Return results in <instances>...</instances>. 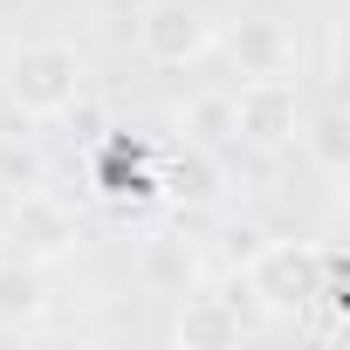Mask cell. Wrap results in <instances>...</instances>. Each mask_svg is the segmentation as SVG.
<instances>
[{"instance_id":"obj_1","label":"cell","mask_w":350,"mask_h":350,"mask_svg":"<svg viewBox=\"0 0 350 350\" xmlns=\"http://www.w3.org/2000/svg\"><path fill=\"white\" fill-rule=\"evenodd\" d=\"M241 295L261 316H282V323H302L309 309H323V329H336V316H343V254L316 247V241H295V234L254 241L247 268H241Z\"/></svg>"},{"instance_id":"obj_2","label":"cell","mask_w":350,"mask_h":350,"mask_svg":"<svg viewBox=\"0 0 350 350\" xmlns=\"http://www.w3.org/2000/svg\"><path fill=\"white\" fill-rule=\"evenodd\" d=\"M90 90V55L62 35H28L0 55V103L21 124H62V110Z\"/></svg>"},{"instance_id":"obj_3","label":"cell","mask_w":350,"mask_h":350,"mask_svg":"<svg viewBox=\"0 0 350 350\" xmlns=\"http://www.w3.org/2000/svg\"><path fill=\"white\" fill-rule=\"evenodd\" d=\"M213 35H220V21L200 8V0H144V8L131 14V49L158 76L200 69L213 55Z\"/></svg>"},{"instance_id":"obj_4","label":"cell","mask_w":350,"mask_h":350,"mask_svg":"<svg viewBox=\"0 0 350 350\" xmlns=\"http://www.w3.org/2000/svg\"><path fill=\"white\" fill-rule=\"evenodd\" d=\"M8 241H14V254L21 261H35V268H55V261H69L76 247H83V213L42 179V186H21V193H8Z\"/></svg>"},{"instance_id":"obj_5","label":"cell","mask_w":350,"mask_h":350,"mask_svg":"<svg viewBox=\"0 0 350 350\" xmlns=\"http://www.w3.org/2000/svg\"><path fill=\"white\" fill-rule=\"evenodd\" d=\"M227 103H234V144H247V151H288L302 131V110H309V96L288 69L282 76H241L227 90Z\"/></svg>"},{"instance_id":"obj_6","label":"cell","mask_w":350,"mask_h":350,"mask_svg":"<svg viewBox=\"0 0 350 350\" xmlns=\"http://www.w3.org/2000/svg\"><path fill=\"white\" fill-rule=\"evenodd\" d=\"M90 193L110 206H158V144L131 124L96 131L90 144Z\"/></svg>"},{"instance_id":"obj_7","label":"cell","mask_w":350,"mask_h":350,"mask_svg":"<svg viewBox=\"0 0 350 350\" xmlns=\"http://www.w3.org/2000/svg\"><path fill=\"white\" fill-rule=\"evenodd\" d=\"M213 49L234 62V76H282V69H295V55H302V35H295V21H288V14L261 8V14H241V21H227V28L213 35Z\"/></svg>"},{"instance_id":"obj_8","label":"cell","mask_w":350,"mask_h":350,"mask_svg":"<svg viewBox=\"0 0 350 350\" xmlns=\"http://www.w3.org/2000/svg\"><path fill=\"white\" fill-rule=\"evenodd\" d=\"M179 309H172V343H186V350H220V343H241L247 336V295H241V275L227 288H186V295H172Z\"/></svg>"},{"instance_id":"obj_9","label":"cell","mask_w":350,"mask_h":350,"mask_svg":"<svg viewBox=\"0 0 350 350\" xmlns=\"http://www.w3.org/2000/svg\"><path fill=\"white\" fill-rule=\"evenodd\" d=\"M220 186H227V165H220L213 144L179 137V144H172V158L158 151V200H172V206H213Z\"/></svg>"},{"instance_id":"obj_10","label":"cell","mask_w":350,"mask_h":350,"mask_svg":"<svg viewBox=\"0 0 350 350\" xmlns=\"http://www.w3.org/2000/svg\"><path fill=\"white\" fill-rule=\"evenodd\" d=\"M295 144L309 151V165L323 172L329 186H343V179H350V110H343L336 96H329V103H316V110H302Z\"/></svg>"},{"instance_id":"obj_11","label":"cell","mask_w":350,"mask_h":350,"mask_svg":"<svg viewBox=\"0 0 350 350\" xmlns=\"http://www.w3.org/2000/svg\"><path fill=\"white\" fill-rule=\"evenodd\" d=\"M49 309V275L35 261H0V329H35Z\"/></svg>"},{"instance_id":"obj_12","label":"cell","mask_w":350,"mask_h":350,"mask_svg":"<svg viewBox=\"0 0 350 350\" xmlns=\"http://www.w3.org/2000/svg\"><path fill=\"white\" fill-rule=\"evenodd\" d=\"M144 288H158V295H186V288H200V247L179 241V234L151 241V247H144Z\"/></svg>"},{"instance_id":"obj_13","label":"cell","mask_w":350,"mask_h":350,"mask_svg":"<svg viewBox=\"0 0 350 350\" xmlns=\"http://www.w3.org/2000/svg\"><path fill=\"white\" fill-rule=\"evenodd\" d=\"M179 137H193V144H234V103H227V90H200L193 103H179Z\"/></svg>"},{"instance_id":"obj_14","label":"cell","mask_w":350,"mask_h":350,"mask_svg":"<svg viewBox=\"0 0 350 350\" xmlns=\"http://www.w3.org/2000/svg\"><path fill=\"white\" fill-rule=\"evenodd\" d=\"M49 172H42V151L35 144H0V186L21 193V186H42Z\"/></svg>"},{"instance_id":"obj_15","label":"cell","mask_w":350,"mask_h":350,"mask_svg":"<svg viewBox=\"0 0 350 350\" xmlns=\"http://www.w3.org/2000/svg\"><path fill=\"white\" fill-rule=\"evenodd\" d=\"M14 254V241H8V213H0V261H8Z\"/></svg>"},{"instance_id":"obj_16","label":"cell","mask_w":350,"mask_h":350,"mask_svg":"<svg viewBox=\"0 0 350 350\" xmlns=\"http://www.w3.org/2000/svg\"><path fill=\"white\" fill-rule=\"evenodd\" d=\"M103 8H117V14H137V8H144V0H103Z\"/></svg>"}]
</instances>
